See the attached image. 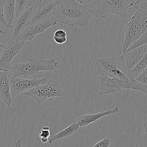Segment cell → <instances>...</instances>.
I'll list each match as a JSON object with an SVG mask.
<instances>
[{"label": "cell", "mask_w": 147, "mask_h": 147, "mask_svg": "<svg viewBox=\"0 0 147 147\" xmlns=\"http://www.w3.org/2000/svg\"><path fill=\"white\" fill-rule=\"evenodd\" d=\"M55 1L56 3L55 17L58 23L71 26L86 27L88 25L91 15L87 5L75 0Z\"/></svg>", "instance_id": "obj_1"}, {"label": "cell", "mask_w": 147, "mask_h": 147, "mask_svg": "<svg viewBox=\"0 0 147 147\" xmlns=\"http://www.w3.org/2000/svg\"><path fill=\"white\" fill-rule=\"evenodd\" d=\"M97 80V92L99 95L111 94L122 90H133L147 94V87L129 76L122 79L99 75Z\"/></svg>", "instance_id": "obj_2"}, {"label": "cell", "mask_w": 147, "mask_h": 147, "mask_svg": "<svg viewBox=\"0 0 147 147\" xmlns=\"http://www.w3.org/2000/svg\"><path fill=\"white\" fill-rule=\"evenodd\" d=\"M130 0H91L88 6L90 14L102 19L108 14H114L125 18L130 7Z\"/></svg>", "instance_id": "obj_3"}, {"label": "cell", "mask_w": 147, "mask_h": 147, "mask_svg": "<svg viewBox=\"0 0 147 147\" xmlns=\"http://www.w3.org/2000/svg\"><path fill=\"white\" fill-rule=\"evenodd\" d=\"M59 62L54 58L49 59H28L27 61L14 65L13 77L26 78L39 74L43 71H55L59 68Z\"/></svg>", "instance_id": "obj_4"}, {"label": "cell", "mask_w": 147, "mask_h": 147, "mask_svg": "<svg viewBox=\"0 0 147 147\" xmlns=\"http://www.w3.org/2000/svg\"><path fill=\"white\" fill-rule=\"evenodd\" d=\"M97 73L99 76L124 79L129 75L124 72L125 61L122 55L100 57L96 60Z\"/></svg>", "instance_id": "obj_5"}, {"label": "cell", "mask_w": 147, "mask_h": 147, "mask_svg": "<svg viewBox=\"0 0 147 147\" xmlns=\"http://www.w3.org/2000/svg\"><path fill=\"white\" fill-rule=\"evenodd\" d=\"M24 95L32 98L37 107L48 99L64 96V92L60 84L55 80L49 79L47 83L38 85L24 92Z\"/></svg>", "instance_id": "obj_6"}, {"label": "cell", "mask_w": 147, "mask_h": 147, "mask_svg": "<svg viewBox=\"0 0 147 147\" xmlns=\"http://www.w3.org/2000/svg\"><path fill=\"white\" fill-rule=\"evenodd\" d=\"M49 77L37 79L34 77L32 79H27L22 77H13L9 76L10 91L12 97H15L21 92H25L34 87L44 84L49 80Z\"/></svg>", "instance_id": "obj_7"}, {"label": "cell", "mask_w": 147, "mask_h": 147, "mask_svg": "<svg viewBox=\"0 0 147 147\" xmlns=\"http://www.w3.org/2000/svg\"><path fill=\"white\" fill-rule=\"evenodd\" d=\"M25 42L10 40L0 57V71L8 72L11 68V63L20 53Z\"/></svg>", "instance_id": "obj_8"}, {"label": "cell", "mask_w": 147, "mask_h": 147, "mask_svg": "<svg viewBox=\"0 0 147 147\" xmlns=\"http://www.w3.org/2000/svg\"><path fill=\"white\" fill-rule=\"evenodd\" d=\"M57 24V19L55 16H53L42 21L30 25L25 29L17 41H23L25 42L32 41L37 35L44 33L48 29L55 26Z\"/></svg>", "instance_id": "obj_9"}, {"label": "cell", "mask_w": 147, "mask_h": 147, "mask_svg": "<svg viewBox=\"0 0 147 147\" xmlns=\"http://www.w3.org/2000/svg\"><path fill=\"white\" fill-rule=\"evenodd\" d=\"M141 10H136L126 25L125 34L122 44V55L125 53L129 47L133 42L140 28Z\"/></svg>", "instance_id": "obj_10"}, {"label": "cell", "mask_w": 147, "mask_h": 147, "mask_svg": "<svg viewBox=\"0 0 147 147\" xmlns=\"http://www.w3.org/2000/svg\"><path fill=\"white\" fill-rule=\"evenodd\" d=\"M56 9V3L55 0H44L39 3L34 10L31 24H34L42 21L51 17L55 16Z\"/></svg>", "instance_id": "obj_11"}, {"label": "cell", "mask_w": 147, "mask_h": 147, "mask_svg": "<svg viewBox=\"0 0 147 147\" xmlns=\"http://www.w3.org/2000/svg\"><path fill=\"white\" fill-rule=\"evenodd\" d=\"M33 13V6L30 7L17 17L13 24V32L11 40L17 41L25 29L31 24Z\"/></svg>", "instance_id": "obj_12"}, {"label": "cell", "mask_w": 147, "mask_h": 147, "mask_svg": "<svg viewBox=\"0 0 147 147\" xmlns=\"http://www.w3.org/2000/svg\"><path fill=\"white\" fill-rule=\"evenodd\" d=\"M147 52V44L137 47L122 54L125 61V73L129 75L130 71L137 65L143 56Z\"/></svg>", "instance_id": "obj_13"}, {"label": "cell", "mask_w": 147, "mask_h": 147, "mask_svg": "<svg viewBox=\"0 0 147 147\" xmlns=\"http://www.w3.org/2000/svg\"><path fill=\"white\" fill-rule=\"evenodd\" d=\"M119 107L115 106L113 109L109 110L95 113L84 114V115L79 116L76 119L75 122L78 123L80 127H85L92 123L95 122L99 119L102 118L106 116L117 114L119 111Z\"/></svg>", "instance_id": "obj_14"}, {"label": "cell", "mask_w": 147, "mask_h": 147, "mask_svg": "<svg viewBox=\"0 0 147 147\" xmlns=\"http://www.w3.org/2000/svg\"><path fill=\"white\" fill-rule=\"evenodd\" d=\"M8 72L0 71V99L9 107L11 108L12 96L10 91Z\"/></svg>", "instance_id": "obj_15"}, {"label": "cell", "mask_w": 147, "mask_h": 147, "mask_svg": "<svg viewBox=\"0 0 147 147\" xmlns=\"http://www.w3.org/2000/svg\"><path fill=\"white\" fill-rule=\"evenodd\" d=\"M79 128H80L79 125L78 124L77 122L75 121L72 124L69 125L68 127L61 130L57 134L51 136L49 138L48 142L50 144H52L54 142H56L57 140H59L60 139L66 138L71 136H72L73 134L78 132Z\"/></svg>", "instance_id": "obj_16"}, {"label": "cell", "mask_w": 147, "mask_h": 147, "mask_svg": "<svg viewBox=\"0 0 147 147\" xmlns=\"http://www.w3.org/2000/svg\"><path fill=\"white\" fill-rule=\"evenodd\" d=\"M16 1L3 0L4 15L6 21L13 29V24L16 17Z\"/></svg>", "instance_id": "obj_17"}, {"label": "cell", "mask_w": 147, "mask_h": 147, "mask_svg": "<svg viewBox=\"0 0 147 147\" xmlns=\"http://www.w3.org/2000/svg\"><path fill=\"white\" fill-rule=\"evenodd\" d=\"M147 68V52L143 56L137 65L130 71L129 76L132 78H136L144 69Z\"/></svg>", "instance_id": "obj_18"}, {"label": "cell", "mask_w": 147, "mask_h": 147, "mask_svg": "<svg viewBox=\"0 0 147 147\" xmlns=\"http://www.w3.org/2000/svg\"><path fill=\"white\" fill-rule=\"evenodd\" d=\"M36 3H38L37 0H16L15 18L25 10L33 6Z\"/></svg>", "instance_id": "obj_19"}, {"label": "cell", "mask_w": 147, "mask_h": 147, "mask_svg": "<svg viewBox=\"0 0 147 147\" xmlns=\"http://www.w3.org/2000/svg\"><path fill=\"white\" fill-rule=\"evenodd\" d=\"M52 37L57 44L62 45L68 41V33L64 29H59L54 32Z\"/></svg>", "instance_id": "obj_20"}, {"label": "cell", "mask_w": 147, "mask_h": 147, "mask_svg": "<svg viewBox=\"0 0 147 147\" xmlns=\"http://www.w3.org/2000/svg\"><path fill=\"white\" fill-rule=\"evenodd\" d=\"M147 44V30L145 32H144L141 36V37L139 38H138L136 41L133 42L129 47V48H127L126 52H129V51H131V50H132V49H134L137 47H140L141 45H145V44Z\"/></svg>", "instance_id": "obj_21"}, {"label": "cell", "mask_w": 147, "mask_h": 147, "mask_svg": "<svg viewBox=\"0 0 147 147\" xmlns=\"http://www.w3.org/2000/svg\"><path fill=\"white\" fill-rule=\"evenodd\" d=\"M38 136L40 138V141L45 144L48 142L49 138L51 137L50 128L48 126H42L39 130Z\"/></svg>", "instance_id": "obj_22"}, {"label": "cell", "mask_w": 147, "mask_h": 147, "mask_svg": "<svg viewBox=\"0 0 147 147\" xmlns=\"http://www.w3.org/2000/svg\"><path fill=\"white\" fill-rule=\"evenodd\" d=\"M0 24L5 28L12 29L11 27L6 21L4 15V7H3V0H0Z\"/></svg>", "instance_id": "obj_23"}, {"label": "cell", "mask_w": 147, "mask_h": 147, "mask_svg": "<svg viewBox=\"0 0 147 147\" xmlns=\"http://www.w3.org/2000/svg\"><path fill=\"white\" fill-rule=\"evenodd\" d=\"M135 11L143 10L147 7V0H136L130 6Z\"/></svg>", "instance_id": "obj_24"}, {"label": "cell", "mask_w": 147, "mask_h": 147, "mask_svg": "<svg viewBox=\"0 0 147 147\" xmlns=\"http://www.w3.org/2000/svg\"><path fill=\"white\" fill-rule=\"evenodd\" d=\"M135 79L138 82L147 87V68L138 75Z\"/></svg>", "instance_id": "obj_25"}, {"label": "cell", "mask_w": 147, "mask_h": 147, "mask_svg": "<svg viewBox=\"0 0 147 147\" xmlns=\"http://www.w3.org/2000/svg\"><path fill=\"white\" fill-rule=\"evenodd\" d=\"M110 144V140L109 138L106 137L96 142L92 147H109Z\"/></svg>", "instance_id": "obj_26"}, {"label": "cell", "mask_w": 147, "mask_h": 147, "mask_svg": "<svg viewBox=\"0 0 147 147\" xmlns=\"http://www.w3.org/2000/svg\"><path fill=\"white\" fill-rule=\"evenodd\" d=\"M14 147H22L21 145V140L20 138L16 139L14 141Z\"/></svg>", "instance_id": "obj_27"}, {"label": "cell", "mask_w": 147, "mask_h": 147, "mask_svg": "<svg viewBox=\"0 0 147 147\" xmlns=\"http://www.w3.org/2000/svg\"><path fill=\"white\" fill-rule=\"evenodd\" d=\"M75 1L81 4L87 5V6H88V5L90 3L91 1V0H75Z\"/></svg>", "instance_id": "obj_28"}, {"label": "cell", "mask_w": 147, "mask_h": 147, "mask_svg": "<svg viewBox=\"0 0 147 147\" xmlns=\"http://www.w3.org/2000/svg\"><path fill=\"white\" fill-rule=\"evenodd\" d=\"M5 47L3 45L0 44V57L1 56V55H2V54L3 52V51H4V49H5Z\"/></svg>", "instance_id": "obj_29"}, {"label": "cell", "mask_w": 147, "mask_h": 147, "mask_svg": "<svg viewBox=\"0 0 147 147\" xmlns=\"http://www.w3.org/2000/svg\"><path fill=\"white\" fill-rule=\"evenodd\" d=\"M143 126H144V128L145 129V130L147 131V119L144 121V122L143 123Z\"/></svg>", "instance_id": "obj_30"}, {"label": "cell", "mask_w": 147, "mask_h": 147, "mask_svg": "<svg viewBox=\"0 0 147 147\" xmlns=\"http://www.w3.org/2000/svg\"><path fill=\"white\" fill-rule=\"evenodd\" d=\"M7 34V32L3 30L2 29L0 28V36H2L3 35H6Z\"/></svg>", "instance_id": "obj_31"}, {"label": "cell", "mask_w": 147, "mask_h": 147, "mask_svg": "<svg viewBox=\"0 0 147 147\" xmlns=\"http://www.w3.org/2000/svg\"><path fill=\"white\" fill-rule=\"evenodd\" d=\"M44 0H37V2H38V3H41V2H42V1H44Z\"/></svg>", "instance_id": "obj_32"}, {"label": "cell", "mask_w": 147, "mask_h": 147, "mask_svg": "<svg viewBox=\"0 0 147 147\" xmlns=\"http://www.w3.org/2000/svg\"><path fill=\"white\" fill-rule=\"evenodd\" d=\"M135 1H136V0H130V2H131V5ZM130 6H131V5H130Z\"/></svg>", "instance_id": "obj_33"}]
</instances>
